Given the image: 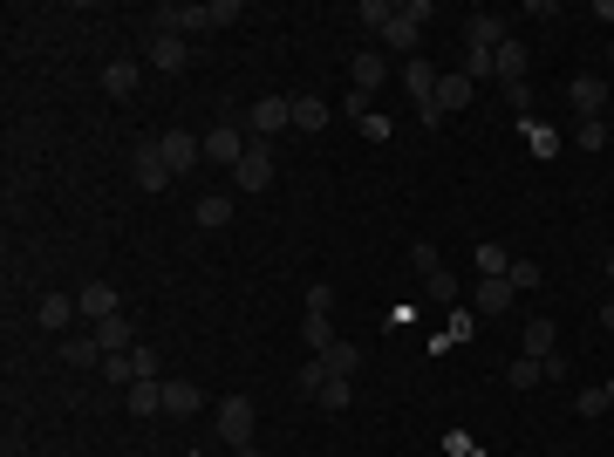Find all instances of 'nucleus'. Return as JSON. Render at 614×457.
<instances>
[{"label":"nucleus","mask_w":614,"mask_h":457,"mask_svg":"<svg viewBox=\"0 0 614 457\" xmlns=\"http://www.w3.org/2000/svg\"><path fill=\"white\" fill-rule=\"evenodd\" d=\"M130 185L137 191H171L178 185V171H171V164H164V151H157V137H144V144H137V151H130Z\"/></svg>","instance_id":"1"},{"label":"nucleus","mask_w":614,"mask_h":457,"mask_svg":"<svg viewBox=\"0 0 614 457\" xmlns=\"http://www.w3.org/2000/svg\"><path fill=\"white\" fill-rule=\"evenodd\" d=\"M348 89H362V96H383L389 89V55L383 48H362V55H355V62H348Z\"/></svg>","instance_id":"2"},{"label":"nucleus","mask_w":614,"mask_h":457,"mask_svg":"<svg viewBox=\"0 0 614 457\" xmlns=\"http://www.w3.org/2000/svg\"><path fill=\"white\" fill-rule=\"evenodd\" d=\"M157 151H164V164L185 178L192 164H205V137H192V130H164V137H157Z\"/></svg>","instance_id":"3"},{"label":"nucleus","mask_w":614,"mask_h":457,"mask_svg":"<svg viewBox=\"0 0 614 457\" xmlns=\"http://www.w3.org/2000/svg\"><path fill=\"white\" fill-rule=\"evenodd\" d=\"M198 28H212V7H192V0L157 7V35H198Z\"/></svg>","instance_id":"4"},{"label":"nucleus","mask_w":614,"mask_h":457,"mask_svg":"<svg viewBox=\"0 0 614 457\" xmlns=\"http://www.w3.org/2000/svg\"><path fill=\"white\" fill-rule=\"evenodd\" d=\"M246 130H260V144L280 137V130H294V103H287V96H260L253 116H246Z\"/></svg>","instance_id":"5"},{"label":"nucleus","mask_w":614,"mask_h":457,"mask_svg":"<svg viewBox=\"0 0 614 457\" xmlns=\"http://www.w3.org/2000/svg\"><path fill=\"white\" fill-rule=\"evenodd\" d=\"M219 437H226L232 451L253 444V396H226V403H219Z\"/></svg>","instance_id":"6"},{"label":"nucleus","mask_w":614,"mask_h":457,"mask_svg":"<svg viewBox=\"0 0 614 457\" xmlns=\"http://www.w3.org/2000/svg\"><path fill=\"white\" fill-rule=\"evenodd\" d=\"M253 151L246 137H239V123H219V130H205V164H226V171H239V157Z\"/></svg>","instance_id":"7"},{"label":"nucleus","mask_w":614,"mask_h":457,"mask_svg":"<svg viewBox=\"0 0 614 457\" xmlns=\"http://www.w3.org/2000/svg\"><path fill=\"white\" fill-rule=\"evenodd\" d=\"M437 76H444V69H430L423 55H410V62L396 69V82H403V89L417 96V110H430V103H437Z\"/></svg>","instance_id":"8"},{"label":"nucleus","mask_w":614,"mask_h":457,"mask_svg":"<svg viewBox=\"0 0 614 457\" xmlns=\"http://www.w3.org/2000/svg\"><path fill=\"white\" fill-rule=\"evenodd\" d=\"M232 185H239V191H267V185H273V151H267V144H253V151L239 157Z\"/></svg>","instance_id":"9"},{"label":"nucleus","mask_w":614,"mask_h":457,"mask_svg":"<svg viewBox=\"0 0 614 457\" xmlns=\"http://www.w3.org/2000/svg\"><path fill=\"white\" fill-rule=\"evenodd\" d=\"M144 55H151V69H164V76H178V69L192 62L185 35H157V28H151V48H144Z\"/></svg>","instance_id":"10"},{"label":"nucleus","mask_w":614,"mask_h":457,"mask_svg":"<svg viewBox=\"0 0 614 457\" xmlns=\"http://www.w3.org/2000/svg\"><path fill=\"white\" fill-rule=\"evenodd\" d=\"M471 96H478V82L464 76V69H444V76H437V110H444V116H458Z\"/></svg>","instance_id":"11"},{"label":"nucleus","mask_w":614,"mask_h":457,"mask_svg":"<svg viewBox=\"0 0 614 457\" xmlns=\"http://www.w3.org/2000/svg\"><path fill=\"white\" fill-rule=\"evenodd\" d=\"M567 96H574L580 123H587V116H601V110H608V76H574V82H567Z\"/></svg>","instance_id":"12"},{"label":"nucleus","mask_w":614,"mask_h":457,"mask_svg":"<svg viewBox=\"0 0 614 457\" xmlns=\"http://www.w3.org/2000/svg\"><path fill=\"white\" fill-rule=\"evenodd\" d=\"M123 410H130V417H157V410H164V382L137 376L130 389H123Z\"/></svg>","instance_id":"13"},{"label":"nucleus","mask_w":614,"mask_h":457,"mask_svg":"<svg viewBox=\"0 0 614 457\" xmlns=\"http://www.w3.org/2000/svg\"><path fill=\"white\" fill-rule=\"evenodd\" d=\"M505 307H512V280H478V287H471V314H478V321H492Z\"/></svg>","instance_id":"14"},{"label":"nucleus","mask_w":614,"mask_h":457,"mask_svg":"<svg viewBox=\"0 0 614 457\" xmlns=\"http://www.w3.org/2000/svg\"><path fill=\"white\" fill-rule=\"evenodd\" d=\"M417 41H423V28L403 14V7H396V21L383 28V55H403V62H410V55H417Z\"/></svg>","instance_id":"15"},{"label":"nucleus","mask_w":614,"mask_h":457,"mask_svg":"<svg viewBox=\"0 0 614 457\" xmlns=\"http://www.w3.org/2000/svg\"><path fill=\"white\" fill-rule=\"evenodd\" d=\"M560 328H553V321H546V314H533V321H526V335H519V355H533V362H546V355H560Z\"/></svg>","instance_id":"16"},{"label":"nucleus","mask_w":614,"mask_h":457,"mask_svg":"<svg viewBox=\"0 0 614 457\" xmlns=\"http://www.w3.org/2000/svg\"><path fill=\"white\" fill-rule=\"evenodd\" d=\"M76 301H82V314H89V321H103V314H123V307H116V287H110V280H82Z\"/></svg>","instance_id":"17"},{"label":"nucleus","mask_w":614,"mask_h":457,"mask_svg":"<svg viewBox=\"0 0 614 457\" xmlns=\"http://www.w3.org/2000/svg\"><path fill=\"white\" fill-rule=\"evenodd\" d=\"M89 335H96V348H103V355H130V321H123V314L89 321Z\"/></svg>","instance_id":"18"},{"label":"nucleus","mask_w":614,"mask_h":457,"mask_svg":"<svg viewBox=\"0 0 614 457\" xmlns=\"http://www.w3.org/2000/svg\"><path fill=\"white\" fill-rule=\"evenodd\" d=\"M76 314H82L76 294H41V301H35V321H41V328H69Z\"/></svg>","instance_id":"19"},{"label":"nucleus","mask_w":614,"mask_h":457,"mask_svg":"<svg viewBox=\"0 0 614 457\" xmlns=\"http://www.w3.org/2000/svg\"><path fill=\"white\" fill-rule=\"evenodd\" d=\"M526 62H533V55H526V41H512V35H505V41H499V55H492L499 82H526Z\"/></svg>","instance_id":"20"},{"label":"nucleus","mask_w":614,"mask_h":457,"mask_svg":"<svg viewBox=\"0 0 614 457\" xmlns=\"http://www.w3.org/2000/svg\"><path fill=\"white\" fill-rule=\"evenodd\" d=\"M192 219H198V226H205V232L232 226V198H226V191H205V198H198V205H192Z\"/></svg>","instance_id":"21"},{"label":"nucleus","mask_w":614,"mask_h":457,"mask_svg":"<svg viewBox=\"0 0 614 457\" xmlns=\"http://www.w3.org/2000/svg\"><path fill=\"white\" fill-rule=\"evenodd\" d=\"M499 41H505L499 14H471V21H464V48H499Z\"/></svg>","instance_id":"22"},{"label":"nucleus","mask_w":614,"mask_h":457,"mask_svg":"<svg viewBox=\"0 0 614 457\" xmlns=\"http://www.w3.org/2000/svg\"><path fill=\"white\" fill-rule=\"evenodd\" d=\"M198 403H205V396H198V382H185V376L164 382V410H171V417H192Z\"/></svg>","instance_id":"23"},{"label":"nucleus","mask_w":614,"mask_h":457,"mask_svg":"<svg viewBox=\"0 0 614 457\" xmlns=\"http://www.w3.org/2000/svg\"><path fill=\"white\" fill-rule=\"evenodd\" d=\"M471 335H478V314H471V307H451V321H444V335H437V342H430V348L444 355V348H451V342H471Z\"/></svg>","instance_id":"24"},{"label":"nucleus","mask_w":614,"mask_h":457,"mask_svg":"<svg viewBox=\"0 0 614 457\" xmlns=\"http://www.w3.org/2000/svg\"><path fill=\"white\" fill-rule=\"evenodd\" d=\"M301 342L314 348V355H328L342 335H335V321H328V314H301Z\"/></svg>","instance_id":"25"},{"label":"nucleus","mask_w":614,"mask_h":457,"mask_svg":"<svg viewBox=\"0 0 614 457\" xmlns=\"http://www.w3.org/2000/svg\"><path fill=\"white\" fill-rule=\"evenodd\" d=\"M62 362H69V369H103V348H96V335H69Z\"/></svg>","instance_id":"26"},{"label":"nucleus","mask_w":614,"mask_h":457,"mask_svg":"<svg viewBox=\"0 0 614 457\" xmlns=\"http://www.w3.org/2000/svg\"><path fill=\"white\" fill-rule=\"evenodd\" d=\"M103 96H116V103L137 96V62H110V69H103Z\"/></svg>","instance_id":"27"},{"label":"nucleus","mask_w":614,"mask_h":457,"mask_svg":"<svg viewBox=\"0 0 614 457\" xmlns=\"http://www.w3.org/2000/svg\"><path fill=\"white\" fill-rule=\"evenodd\" d=\"M512 273V260H505L499 239H478V280H505Z\"/></svg>","instance_id":"28"},{"label":"nucleus","mask_w":614,"mask_h":457,"mask_svg":"<svg viewBox=\"0 0 614 457\" xmlns=\"http://www.w3.org/2000/svg\"><path fill=\"white\" fill-rule=\"evenodd\" d=\"M328 103H321V96H294V130H328Z\"/></svg>","instance_id":"29"},{"label":"nucleus","mask_w":614,"mask_h":457,"mask_svg":"<svg viewBox=\"0 0 614 457\" xmlns=\"http://www.w3.org/2000/svg\"><path fill=\"white\" fill-rule=\"evenodd\" d=\"M423 294H430V301H444V307H458L464 287H458V273H451V267H437V273H423Z\"/></svg>","instance_id":"30"},{"label":"nucleus","mask_w":614,"mask_h":457,"mask_svg":"<svg viewBox=\"0 0 614 457\" xmlns=\"http://www.w3.org/2000/svg\"><path fill=\"white\" fill-rule=\"evenodd\" d=\"M314 403H321V410H335V417H342L348 403H355V382H348V376H328V382H321V396H314Z\"/></svg>","instance_id":"31"},{"label":"nucleus","mask_w":614,"mask_h":457,"mask_svg":"<svg viewBox=\"0 0 614 457\" xmlns=\"http://www.w3.org/2000/svg\"><path fill=\"white\" fill-rule=\"evenodd\" d=\"M519 130H526V144H533V157H553V151H560L553 123H539V116H519Z\"/></svg>","instance_id":"32"},{"label":"nucleus","mask_w":614,"mask_h":457,"mask_svg":"<svg viewBox=\"0 0 614 457\" xmlns=\"http://www.w3.org/2000/svg\"><path fill=\"white\" fill-rule=\"evenodd\" d=\"M321 362H328V376H355V369H362V348H355V342H335Z\"/></svg>","instance_id":"33"},{"label":"nucleus","mask_w":614,"mask_h":457,"mask_svg":"<svg viewBox=\"0 0 614 457\" xmlns=\"http://www.w3.org/2000/svg\"><path fill=\"white\" fill-rule=\"evenodd\" d=\"M492 55H499V48H464V62H458V69H464L471 82H485V76H499V69H492Z\"/></svg>","instance_id":"34"},{"label":"nucleus","mask_w":614,"mask_h":457,"mask_svg":"<svg viewBox=\"0 0 614 457\" xmlns=\"http://www.w3.org/2000/svg\"><path fill=\"white\" fill-rule=\"evenodd\" d=\"M574 144H580V151H601V144H608V123H601V116L574 123Z\"/></svg>","instance_id":"35"},{"label":"nucleus","mask_w":614,"mask_h":457,"mask_svg":"<svg viewBox=\"0 0 614 457\" xmlns=\"http://www.w3.org/2000/svg\"><path fill=\"white\" fill-rule=\"evenodd\" d=\"M355 14H362V28H376V35H383L389 21H396V7H389V0H362Z\"/></svg>","instance_id":"36"},{"label":"nucleus","mask_w":614,"mask_h":457,"mask_svg":"<svg viewBox=\"0 0 614 457\" xmlns=\"http://www.w3.org/2000/svg\"><path fill=\"white\" fill-rule=\"evenodd\" d=\"M342 116H348V123H369V116H376V96H362V89H348V96H342Z\"/></svg>","instance_id":"37"},{"label":"nucleus","mask_w":614,"mask_h":457,"mask_svg":"<svg viewBox=\"0 0 614 457\" xmlns=\"http://www.w3.org/2000/svg\"><path fill=\"white\" fill-rule=\"evenodd\" d=\"M505 280H512V294H533V287H539V260H512Z\"/></svg>","instance_id":"38"},{"label":"nucleus","mask_w":614,"mask_h":457,"mask_svg":"<svg viewBox=\"0 0 614 457\" xmlns=\"http://www.w3.org/2000/svg\"><path fill=\"white\" fill-rule=\"evenodd\" d=\"M410 267H417V280H423V273H437V267H444V253H437L430 239H417V246H410Z\"/></svg>","instance_id":"39"},{"label":"nucleus","mask_w":614,"mask_h":457,"mask_svg":"<svg viewBox=\"0 0 614 457\" xmlns=\"http://www.w3.org/2000/svg\"><path fill=\"white\" fill-rule=\"evenodd\" d=\"M505 382H512V389H533V382H546V376H539V362H533V355H519V362L505 369Z\"/></svg>","instance_id":"40"},{"label":"nucleus","mask_w":614,"mask_h":457,"mask_svg":"<svg viewBox=\"0 0 614 457\" xmlns=\"http://www.w3.org/2000/svg\"><path fill=\"white\" fill-rule=\"evenodd\" d=\"M574 410H580V417H608V389H580Z\"/></svg>","instance_id":"41"},{"label":"nucleus","mask_w":614,"mask_h":457,"mask_svg":"<svg viewBox=\"0 0 614 457\" xmlns=\"http://www.w3.org/2000/svg\"><path fill=\"white\" fill-rule=\"evenodd\" d=\"M321 382H328V362L314 355V362H307V369H301V396H321Z\"/></svg>","instance_id":"42"},{"label":"nucleus","mask_w":614,"mask_h":457,"mask_svg":"<svg viewBox=\"0 0 614 457\" xmlns=\"http://www.w3.org/2000/svg\"><path fill=\"white\" fill-rule=\"evenodd\" d=\"M505 103L519 116H533V82H505Z\"/></svg>","instance_id":"43"},{"label":"nucleus","mask_w":614,"mask_h":457,"mask_svg":"<svg viewBox=\"0 0 614 457\" xmlns=\"http://www.w3.org/2000/svg\"><path fill=\"white\" fill-rule=\"evenodd\" d=\"M328 307H335V287H328V280H314V287H307V314H328Z\"/></svg>","instance_id":"44"},{"label":"nucleus","mask_w":614,"mask_h":457,"mask_svg":"<svg viewBox=\"0 0 614 457\" xmlns=\"http://www.w3.org/2000/svg\"><path fill=\"white\" fill-rule=\"evenodd\" d=\"M239 21V0H212V28H232Z\"/></svg>","instance_id":"45"},{"label":"nucleus","mask_w":614,"mask_h":457,"mask_svg":"<svg viewBox=\"0 0 614 457\" xmlns=\"http://www.w3.org/2000/svg\"><path fill=\"white\" fill-rule=\"evenodd\" d=\"M130 362H137V376H157V348H130ZM164 382V376H157Z\"/></svg>","instance_id":"46"},{"label":"nucleus","mask_w":614,"mask_h":457,"mask_svg":"<svg viewBox=\"0 0 614 457\" xmlns=\"http://www.w3.org/2000/svg\"><path fill=\"white\" fill-rule=\"evenodd\" d=\"M594 21H614V0H594Z\"/></svg>","instance_id":"47"},{"label":"nucleus","mask_w":614,"mask_h":457,"mask_svg":"<svg viewBox=\"0 0 614 457\" xmlns=\"http://www.w3.org/2000/svg\"><path fill=\"white\" fill-rule=\"evenodd\" d=\"M232 457H260V444H239V451H232Z\"/></svg>","instance_id":"48"},{"label":"nucleus","mask_w":614,"mask_h":457,"mask_svg":"<svg viewBox=\"0 0 614 457\" xmlns=\"http://www.w3.org/2000/svg\"><path fill=\"white\" fill-rule=\"evenodd\" d=\"M601 321H608V328H614V301H608V307H601Z\"/></svg>","instance_id":"49"},{"label":"nucleus","mask_w":614,"mask_h":457,"mask_svg":"<svg viewBox=\"0 0 614 457\" xmlns=\"http://www.w3.org/2000/svg\"><path fill=\"white\" fill-rule=\"evenodd\" d=\"M601 389H608V410H614V382H601Z\"/></svg>","instance_id":"50"},{"label":"nucleus","mask_w":614,"mask_h":457,"mask_svg":"<svg viewBox=\"0 0 614 457\" xmlns=\"http://www.w3.org/2000/svg\"><path fill=\"white\" fill-rule=\"evenodd\" d=\"M608 280H614V253H608Z\"/></svg>","instance_id":"51"}]
</instances>
